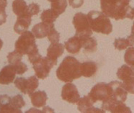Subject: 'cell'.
<instances>
[{
  "mask_svg": "<svg viewBox=\"0 0 134 113\" xmlns=\"http://www.w3.org/2000/svg\"><path fill=\"white\" fill-rule=\"evenodd\" d=\"M131 0H100L102 12L115 20L134 18V8L130 6Z\"/></svg>",
  "mask_w": 134,
  "mask_h": 113,
  "instance_id": "obj_1",
  "label": "cell"
},
{
  "mask_svg": "<svg viewBox=\"0 0 134 113\" xmlns=\"http://www.w3.org/2000/svg\"><path fill=\"white\" fill-rule=\"evenodd\" d=\"M81 63L73 56H66L56 71L57 78L64 82H71L82 76Z\"/></svg>",
  "mask_w": 134,
  "mask_h": 113,
  "instance_id": "obj_2",
  "label": "cell"
},
{
  "mask_svg": "<svg viewBox=\"0 0 134 113\" xmlns=\"http://www.w3.org/2000/svg\"><path fill=\"white\" fill-rule=\"evenodd\" d=\"M87 19L92 31L104 35H109L113 31V25L110 19L104 13L98 11H90Z\"/></svg>",
  "mask_w": 134,
  "mask_h": 113,
  "instance_id": "obj_3",
  "label": "cell"
},
{
  "mask_svg": "<svg viewBox=\"0 0 134 113\" xmlns=\"http://www.w3.org/2000/svg\"><path fill=\"white\" fill-rule=\"evenodd\" d=\"M15 50L23 55H28L30 53L38 48L35 43V37L32 32L26 30L23 32L15 44Z\"/></svg>",
  "mask_w": 134,
  "mask_h": 113,
  "instance_id": "obj_4",
  "label": "cell"
},
{
  "mask_svg": "<svg viewBox=\"0 0 134 113\" xmlns=\"http://www.w3.org/2000/svg\"><path fill=\"white\" fill-rule=\"evenodd\" d=\"M88 96L90 97L94 103L98 101H101L102 102L108 101L112 97L110 86L109 84H106L104 82L98 83L94 86Z\"/></svg>",
  "mask_w": 134,
  "mask_h": 113,
  "instance_id": "obj_5",
  "label": "cell"
},
{
  "mask_svg": "<svg viewBox=\"0 0 134 113\" xmlns=\"http://www.w3.org/2000/svg\"><path fill=\"white\" fill-rule=\"evenodd\" d=\"M73 25L76 29V35L91 36L92 30L87 19V15L82 12H78L73 18Z\"/></svg>",
  "mask_w": 134,
  "mask_h": 113,
  "instance_id": "obj_6",
  "label": "cell"
},
{
  "mask_svg": "<svg viewBox=\"0 0 134 113\" xmlns=\"http://www.w3.org/2000/svg\"><path fill=\"white\" fill-rule=\"evenodd\" d=\"M57 64L54 63L48 57H41L38 61L32 64L35 76L40 79H44L49 75L50 71L53 67Z\"/></svg>",
  "mask_w": 134,
  "mask_h": 113,
  "instance_id": "obj_7",
  "label": "cell"
},
{
  "mask_svg": "<svg viewBox=\"0 0 134 113\" xmlns=\"http://www.w3.org/2000/svg\"><path fill=\"white\" fill-rule=\"evenodd\" d=\"M15 85L21 92L30 95L38 88L39 81L36 76H32L27 78L18 77L15 79Z\"/></svg>",
  "mask_w": 134,
  "mask_h": 113,
  "instance_id": "obj_8",
  "label": "cell"
},
{
  "mask_svg": "<svg viewBox=\"0 0 134 113\" xmlns=\"http://www.w3.org/2000/svg\"><path fill=\"white\" fill-rule=\"evenodd\" d=\"M102 109L105 112H110L113 113H131V109L127 107L123 101L109 99L102 102Z\"/></svg>",
  "mask_w": 134,
  "mask_h": 113,
  "instance_id": "obj_9",
  "label": "cell"
},
{
  "mask_svg": "<svg viewBox=\"0 0 134 113\" xmlns=\"http://www.w3.org/2000/svg\"><path fill=\"white\" fill-rule=\"evenodd\" d=\"M62 99L71 104L77 103L80 99L79 91L74 84L68 83L64 85L61 91Z\"/></svg>",
  "mask_w": 134,
  "mask_h": 113,
  "instance_id": "obj_10",
  "label": "cell"
},
{
  "mask_svg": "<svg viewBox=\"0 0 134 113\" xmlns=\"http://www.w3.org/2000/svg\"><path fill=\"white\" fill-rule=\"evenodd\" d=\"M109 84L110 86L111 93H112V97L110 99L118 100L125 102L127 99L128 92L122 87V82L113 81L110 82Z\"/></svg>",
  "mask_w": 134,
  "mask_h": 113,
  "instance_id": "obj_11",
  "label": "cell"
},
{
  "mask_svg": "<svg viewBox=\"0 0 134 113\" xmlns=\"http://www.w3.org/2000/svg\"><path fill=\"white\" fill-rule=\"evenodd\" d=\"M93 101L88 95L83 97L82 98L79 99L77 101L78 110L81 112H105L102 110H99L98 108L94 107Z\"/></svg>",
  "mask_w": 134,
  "mask_h": 113,
  "instance_id": "obj_12",
  "label": "cell"
},
{
  "mask_svg": "<svg viewBox=\"0 0 134 113\" xmlns=\"http://www.w3.org/2000/svg\"><path fill=\"white\" fill-rule=\"evenodd\" d=\"M17 74L15 67L9 64L3 67L0 71V84L8 85L15 81Z\"/></svg>",
  "mask_w": 134,
  "mask_h": 113,
  "instance_id": "obj_13",
  "label": "cell"
},
{
  "mask_svg": "<svg viewBox=\"0 0 134 113\" xmlns=\"http://www.w3.org/2000/svg\"><path fill=\"white\" fill-rule=\"evenodd\" d=\"M54 27L53 23H46V22H40L36 24L33 26L32 29V34L34 35L35 38L41 39L45 37H47L50 31Z\"/></svg>",
  "mask_w": 134,
  "mask_h": 113,
  "instance_id": "obj_14",
  "label": "cell"
},
{
  "mask_svg": "<svg viewBox=\"0 0 134 113\" xmlns=\"http://www.w3.org/2000/svg\"><path fill=\"white\" fill-rule=\"evenodd\" d=\"M64 47L67 52L72 54L78 53L82 48V38L79 35H75L74 37L69 38L68 41L65 42Z\"/></svg>",
  "mask_w": 134,
  "mask_h": 113,
  "instance_id": "obj_15",
  "label": "cell"
},
{
  "mask_svg": "<svg viewBox=\"0 0 134 113\" xmlns=\"http://www.w3.org/2000/svg\"><path fill=\"white\" fill-rule=\"evenodd\" d=\"M32 17L27 15H24L18 17L17 21L14 25V30L18 34H22L26 31L32 22Z\"/></svg>",
  "mask_w": 134,
  "mask_h": 113,
  "instance_id": "obj_16",
  "label": "cell"
},
{
  "mask_svg": "<svg viewBox=\"0 0 134 113\" xmlns=\"http://www.w3.org/2000/svg\"><path fill=\"white\" fill-rule=\"evenodd\" d=\"M11 98L7 94L0 96V113H22V110L12 106Z\"/></svg>",
  "mask_w": 134,
  "mask_h": 113,
  "instance_id": "obj_17",
  "label": "cell"
},
{
  "mask_svg": "<svg viewBox=\"0 0 134 113\" xmlns=\"http://www.w3.org/2000/svg\"><path fill=\"white\" fill-rule=\"evenodd\" d=\"M64 46L59 43H51L47 49V57L57 64V59L64 53Z\"/></svg>",
  "mask_w": 134,
  "mask_h": 113,
  "instance_id": "obj_18",
  "label": "cell"
},
{
  "mask_svg": "<svg viewBox=\"0 0 134 113\" xmlns=\"http://www.w3.org/2000/svg\"><path fill=\"white\" fill-rule=\"evenodd\" d=\"M29 96L31 99V102L34 107L40 108L44 107L46 104L48 97L46 93L44 91H38L35 92H32Z\"/></svg>",
  "mask_w": 134,
  "mask_h": 113,
  "instance_id": "obj_19",
  "label": "cell"
},
{
  "mask_svg": "<svg viewBox=\"0 0 134 113\" xmlns=\"http://www.w3.org/2000/svg\"><path fill=\"white\" fill-rule=\"evenodd\" d=\"M97 71V66L93 61H87L81 64L82 76L89 78L93 76Z\"/></svg>",
  "mask_w": 134,
  "mask_h": 113,
  "instance_id": "obj_20",
  "label": "cell"
},
{
  "mask_svg": "<svg viewBox=\"0 0 134 113\" xmlns=\"http://www.w3.org/2000/svg\"><path fill=\"white\" fill-rule=\"evenodd\" d=\"M134 46V35L131 34L126 38H116L114 42V46L115 49L122 50L126 49L128 47Z\"/></svg>",
  "mask_w": 134,
  "mask_h": 113,
  "instance_id": "obj_21",
  "label": "cell"
},
{
  "mask_svg": "<svg viewBox=\"0 0 134 113\" xmlns=\"http://www.w3.org/2000/svg\"><path fill=\"white\" fill-rule=\"evenodd\" d=\"M82 41V48L84 51L89 53H93L97 50V41L91 36H80Z\"/></svg>",
  "mask_w": 134,
  "mask_h": 113,
  "instance_id": "obj_22",
  "label": "cell"
},
{
  "mask_svg": "<svg viewBox=\"0 0 134 113\" xmlns=\"http://www.w3.org/2000/svg\"><path fill=\"white\" fill-rule=\"evenodd\" d=\"M27 5L25 0H14L13 1L12 10H13L14 14L17 15L18 17L24 15H29L27 12Z\"/></svg>",
  "mask_w": 134,
  "mask_h": 113,
  "instance_id": "obj_23",
  "label": "cell"
},
{
  "mask_svg": "<svg viewBox=\"0 0 134 113\" xmlns=\"http://www.w3.org/2000/svg\"><path fill=\"white\" fill-rule=\"evenodd\" d=\"M51 2V8L58 15L63 14L67 7V0H48Z\"/></svg>",
  "mask_w": 134,
  "mask_h": 113,
  "instance_id": "obj_24",
  "label": "cell"
},
{
  "mask_svg": "<svg viewBox=\"0 0 134 113\" xmlns=\"http://www.w3.org/2000/svg\"><path fill=\"white\" fill-rule=\"evenodd\" d=\"M59 15L54 12L53 9H48L44 10L41 15V19L42 22L46 23H53L55 20L58 18Z\"/></svg>",
  "mask_w": 134,
  "mask_h": 113,
  "instance_id": "obj_25",
  "label": "cell"
},
{
  "mask_svg": "<svg viewBox=\"0 0 134 113\" xmlns=\"http://www.w3.org/2000/svg\"><path fill=\"white\" fill-rule=\"evenodd\" d=\"M133 76L132 69L127 65H123L118 70L117 72V76L120 80L124 81L127 78H130L131 76Z\"/></svg>",
  "mask_w": 134,
  "mask_h": 113,
  "instance_id": "obj_26",
  "label": "cell"
},
{
  "mask_svg": "<svg viewBox=\"0 0 134 113\" xmlns=\"http://www.w3.org/2000/svg\"><path fill=\"white\" fill-rule=\"evenodd\" d=\"M11 103L12 106L18 110H21L25 105V101L24 100L23 96L20 94H17L16 96H14L13 97H12Z\"/></svg>",
  "mask_w": 134,
  "mask_h": 113,
  "instance_id": "obj_27",
  "label": "cell"
},
{
  "mask_svg": "<svg viewBox=\"0 0 134 113\" xmlns=\"http://www.w3.org/2000/svg\"><path fill=\"white\" fill-rule=\"evenodd\" d=\"M23 55V54L18 52L17 50H15L13 52L9 53L8 54V55H7V61H8L9 64L15 65V64H18V63L22 61Z\"/></svg>",
  "mask_w": 134,
  "mask_h": 113,
  "instance_id": "obj_28",
  "label": "cell"
},
{
  "mask_svg": "<svg viewBox=\"0 0 134 113\" xmlns=\"http://www.w3.org/2000/svg\"><path fill=\"white\" fill-rule=\"evenodd\" d=\"M124 61L131 66H134V47H130L126 50L124 55Z\"/></svg>",
  "mask_w": 134,
  "mask_h": 113,
  "instance_id": "obj_29",
  "label": "cell"
},
{
  "mask_svg": "<svg viewBox=\"0 0 134 113\" xmlns=\"http://www.w3.org/2000/svg\"><path fill=\"white\" fill-rule=\"evenodd\" d=\"M7 6V0H0V25L6 22L7 15L5 8Z\"/></svg>",
  "mask_w": 134,
  "mask_h": 113,
  "instance_id": "obj_30",
  "label": "cell"
},
{
  "mask_svg": "<svg viewBox=\"0 0 134 113\" xmlns=\"http://www.w3.org/2000/svg\"><path fill=\"white\" fill-rule=\"evenodd\" d=\"M122 84L127 92L134 94V76H132L130 78L124 80Z\"/></svg>",
  "mask_w": 134,
  "mask_h": 113,
  "instance_id": "obj_31",
  "label": "cell"
},
{
  "mask_svg": "<svg viewBox=\"0 0 134 113\" xmlns=\"http://www.w3.org/2000/svg\"><path fill=\"white\" fill-rule=\"evenodd\" d=\"M48 41L51 43H58L59 40H60V34L58 33L56 30L55 29V27H53L51 29V30L50 31V32L48 35Z\"/></svg>",
  "mask_w": 134,
  "mask_h": 113,
  "instance_id": "obj_32",
  "label": "cell"
},
{
  "mask_svg": "<svg viewBox=\"0 0 134 113\" xmlns=\"http://www.w3.org/2000/svg\"><path fill=\"white\" fill-rule=\"evenodd\" d=\"M40 12V6L38 4L36 3H32L29 4L27 6V12L30 16H34V15H38Z\"/></svg>",
  "mask_w": 134,
  "mask_h": 113,
  "instance_id": "obj_33",
  "label": "cell"
},
{
  "mask_svg": "<svg viewBox=\"0 0 134 113\" xmlns=\"http://www.w3.org/2000/svg\"><path fill=\"white\" fill-rule=\"evenodd\" d=\"M12 66L15 67V70H16V72H17V74H19V75L23 74H25L28 70L26 64L23 63L22 61L19 62L18 64H15V65H12Z\"/></svg>",
  "mask_w": 134,
  "mask_h": 113,
  "instance_id": "obj_34",
  "label": "cell"
},
{
  "mask_svg": "<svg viewBox=\"0 0 134 113\" xmlns=\"http://www.w3.org/2000/svg\"><path fill=\"white\" fill-rule=\"evenodd\" d=\"M69 3L72 8H79L84 4V0H69Z\"/></svg>",
  "mask_w": 134,
  "mask_h": 113,
  "instance_id": "obj_35",
  "label": "cell"
},
{
  "mask_svg": "<svg viewBox=\"0 0 134 113\" xmlns=\"http://www.w3.org/2000/svg\"><path fill=\"white\" fill-rule=\"evenodd\" d=\"M3 46V41L1 40V38H0V50L2 49V48Z\"/></svg>",
  "mask_w": 134,
  "mask_h": 113,
  "instance_id": "obj_36",
  "label": "cell"
},
{
  "mask_svg": "<svg viewBox=\"0 0 134 113\" xmlns=\"http://www.w3.org/2000/svg\"><path fill=\"white\" fill-rule=\"evenodd\" d=\"M131 34H133L134 35V22L133 26H132V28H131Z\"/></svg>",
  "mask_w": 134,
  "mask_h": 113,
  "instance_id": "obj_37",
  "label": "cell"
},
{
  "mask_svg": "<svg viewBox=\"0 0 134 113\" xmlns=\"http://www.w3.org/2000/svg\"><path fill=\"white\" fill-rule=\"evenodd\" d=\"M131 69H132V71H133V76H134V66H132V68H131Z\"/></svg>",
  "mask_w": 134,
  "mask_h": 113,
  "instance_id": "obj_38",
  "label": "cell"
}]
</instances>
